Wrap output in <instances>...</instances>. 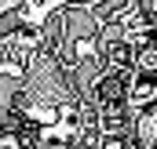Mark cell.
<instances>
[{
    "instance_id": "1",
    "label": "cell",
    "mask_w": 157,
    "mask_h": 149,
    "mask_svg": "<svg viewBox=\"0 0 157 149\" xmlns=\"http://www.w3.org/2000/svg\"><path fill=\"white\" fill-rule=\"evenodd\" d=\"M154 98H157V73H139L135 84L128 87V102L132 106H146Z\"/></svg>"
},
{
    "instance_id": "2",
    "label": "cell",
    "mask_w": 157,
    "mask_h": 149,
    "mask_svg": "<svg viewBox=\"0 0 157 149\" xmlns=\"http://www.w3.org/2000/svg\"><path fill=\"white\" fill-rule=\"evenodd\" d=\"M124 95H128V84H124L121 73H110V76L99 80V98H102V106H121Z\"/></svg>"
},
{
    "instance_id": "3",
    "label": "cell",
    "mask_w": 157,
    "mask_h": 149,
    "mask_svg": "<svg viewBox=\"0 0 157 149\" xmlns=\"http://www.w3.org/2000/svg\"><path fill=\"white\" fill-rule=\"evenodd\" d=\"M124 124H128V120H124V109H121V106H102V131H106L110 138H117L121 131H124Z\"/></svg>"
},
{
    "instance_id": "4",
    "label": "cell",
    "mask_w": 157,
    "mask_h": 149,
    "mask_svg": "<svg viewBox=\"0 0 157 149\" xmlns=\"http://www.w3.org/2000/svg\"><path fill=\"white\" fill-rule=\"evenodd\" d=\"M106 55H110V62L121 69V66H128V62H132V55H135V51H132V44H124V40H113V44L106 47Z\"/></svg>"
},
{
    "instance_id": "5",
    "label": "cell",
    "mask_w": 157,
    "mask_h": 149,
    "mask_svg": "<svg viewBox=\"0 0 157 149\" xmlns=\"http://www.w3.org/2000/svg\"><path fill=\"white\" fill-rule=\"evenodd\" d=\"M135 66H139V73H157V44L135 51Z\"/></svg>"
},
{
    "instance_id": "6",
    "label": "cell",
    "mask_w": 157,
    "mask_h": 149,
    "mask_svg": "<svg viewBox=\"0 0 157 149\" xmlns=\"http://www.w3.org/2000/svg\"><path fill=\"white\" fill-rule=\"evenodd\" d=\"M73 55H77V58H91V55H95V44H91V40H77V44H73Z\"/></svg>"
},
{
    "instance_id": "7",
    "label": "cell",
    "mask_w": 157,
    "mask_h": 149,
    "mask_svg": "<svg viewBox=\"0 0 157 149\" xmlns=\"http://www.w3.org/2000/svg\"><path fill=\"white\" fill-rule=\"evenodd\" d=\"M139 11H143V15L157 26V0H139Z\"/></svg>"
},
{
    "instance_id": "8",
    "label": "cell",
    "mask_w": 157,
    "mask_h": 149,
    "mask_svg": "<svg viewBox=\"0 0 157 149\" xmlns=\"http://www.w3.org/2000/svg\"><path fill=\"white\" fill-rule=\"evenodd\" d=\"M102 149H128V146H124L121 138H106V142H102Z\"/></svg>"
},
{
    "instance_id": "9",
    "label": "cell",
    "mask_w": 157,
    "mask_h": 149,
    "mask_svg": "<svg viewBox=\"0 0 157 149\" xmlns=\"http://www.w3.org/2000/svg\"><path fill=\"white\" fill-rule=\"evenodd\" d=\"M0 149H18V146H15V142H11V138H7V142H0Z\"/></svg>"
}]
</instances>
